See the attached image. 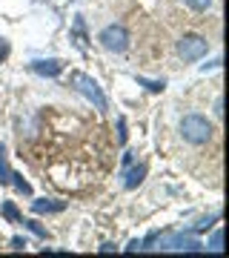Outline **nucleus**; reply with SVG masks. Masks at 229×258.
Here are the masks:
<instances>
[{
    "label": "nucleus",
    "mask_w": 229,
    "mask_h": 258,
    "mask_svg": "<svg viewBox=\"0 0 229 258\" xmlns=\"http://www.w3.org/2000/svg\"><path fill=\"white\" fill-rule=\"evenodd\" d=\"M181 135L186 144H192V147H201L206 141L212 138V123L203 115H186L181 120Z\"/></svg>",
    "instance_id": "obj_1"
},
{
    "label": "nucleus",
    "mask_w": 229,
    "mask_h": 258,
    "mask_svg": "<svg viewBox=\"0 0 229 258\" xmlns=\"http://www.w3.org/2000/svg\"><path fill=\"white\" fill-rule=\"evenodd\" d=\"M72 86H74V89H78V92H81L98 112H106V109H109L106 95H103V89L98 86V81H95V78H89V75H83V72H72Z\"/></svg>",
    "instance_id": "obj_2"
},
{
    "label": "nucleus",
    "mask_w": 229,
    "mask_h": 258,
    "mask_svg": "<svg viewBox=\"0 0 229 258\" xmlns=\"http://www.w3.org/2000/svg\"><path fill=\"white\" fill-rule=\"evenodd\" d=\"M206 49H209V40L206 37H201V35H183L181 40H178V55L183 57V60H201L203 55H206Z\"/></svg>",
    "instance_id": "obj_3"
},
{
    "label": "nucleus",
    "mask_w": 229,
    "mask_h": 258,
    "mask_svg": "<svg viewBox=\"0 0 229 258\" xmlns=\"http://www.w3.org/2000/svg\"><path fill=\"white\" fill-rule=\"evenodd\" d=\"M98 40H101L103 49H109V52H126L129 49V32L123 26H118V23H112V26H106L98 35Z\"/></svg>",
    "instance_id": "obj_4"
},
{
    "label": "nucleus",
    "mask_w": 229,
    "mask_h": 258,
    "mask_svg": "<svg viewBox=\"0 0 229 258\" xmlns=\"http://www.w3.org/2000/svg\"><path fill=\"white\" fill-rule=\"evenodd\" d=\"M161 249H178V252H198L201 249V241L195 235H166L161 238Z\"/></svg>",
    "instance_id": "obj_5"
},
{
    "label": "nucleus",
    "mask_w": 229,
    "mask_h": 258,
    "mask_svg": "<svg viewBox=\"0 0 229 258\" xmlns=\"http://www.w3.org/2000/svg\"><path fill=\"white\" fill-rule=\"evenodd\" d=\"M63 60L60 57H49V60H32L29 63V69L35 75H40V78H57V75L63 72Z\"/></svg>",
    "instance_id": "obj_6"
},
{
    "label": "nucleus",
    "mask_w": 229,
    "mask_h": 258,
    "mask_svg": "<svg viewBox=\"0 0 229 258\" xmlns=\"http://www.w3.org/2000/svg\"><path fill=\"white\" fill-rule=\"evenodd\" d=\"M143 178H146V164H137V166H132V169L123 172V186H126V189H137V184H140Z\"/></svg>",
    "instance_id": "obj_7"
},
{
    "label": "nucleus",
    "mask_w": 229,
    "mask_h": 258,
    "mask_svg": "<svg viewBox=\"0 0 229 258\" xmlns=\"http://www.w3.org/2000/svg\"><path fill=\"white\" fill-rule=\"evenodd\" d=\"M32 210L37 212V215H52V212H63L66 210V201H35L32 204Z\"/></svg>",
    "instance_id": "obj_8"
},
{
    "label": "nucleus",
    "mask_w": 229,
    "mask_h": 258,
    "mask_svg": "<svg viewBox=\"0 0 229 258\" xmlns=\"http://www.w3.org/2000/svg\"><path fill=\"white\" fill-rule=\"evenodd\" d=\"M12 181V169H9V158H6V147L0 144V184L6 186Z\"/></svg>",
    "instance_id": "obj_9"
},
{
    "label": "nucleus",
    "mask_w": 229,
    "mask_h": 258,
    "mask_svg": "<svg viewBox=\"0 0 229 258\" xmlns=\"http://www.w3.org/2000/svg\"><path fill=\"white\" fill-rule=\"evenodd\" d=\"M3 218H6V221H12V224H20V221H23V215L18 212L15 201H6V204H3Z\"/></svg>",
    "instance_id": "obj_10"
},
{
    "label": "nucleus",
    "mask_w": 229,
    "mask_h": 258,
    "mask_svg": "<svg viewBox=\"0 0 229 258\" xmlns=\"http://www.w3.org/2000/svg\"><path fill=\"white\" fill-rule=\"evenodd\" d=\"M9 184H15V189H18V192L32 195V184H29V181H23V175H20V172H12V181H9Z\"/></svg>",
    "instance_id": "obj_11"
},
{
    "label": "nucleus",
    "mask_w": 229,
    "mask_h": 258,
    "mask_svg": "<svg viewBox=\"0 0 229 258\" xmlns=\"http://www.w3.org/2000/svg\"><path fill=\"white\" fill-rule=\"evenodd\" d=\"M137 83H140V86H146L149 92H164L166 89V81H146V78H137Z\"/></svg>",
    "instance_id": "obj_12"
},
{
    "label": "nucleus",
    "mask_w": 229,
    "mask_h": 258,
    "mask_svg": "<svg viewBox=\"0 0 229 258\" xmlns=\"http://www.w3.org/2000/svg\"><path fill=\"white\" fill-rule=\"evenodd\" d=\"M20 224H23V227H26V230H32V232H35V235H37V238H49V232H46L43 230V227H40V224H37V221H32V218H29V221H20Z\"/></svg>",
    "instance_id": "obj_13"
},
{
    "label": "nucleus",
    "mask_w": 229,
    "mask_h": 258,
    "mask_svg": "<svg viewBox=\"0 0 229 258\" xmlns=\"http://www.w3.org/2000/svg\"><path fill=\"white\" fill-rule=\"evenodd\" d=\"M209 247H212V252H220V249H223V230H215V232H212Z\"/></svg>",
    "instance_id": "obj_14"
},
{
    "label": "nucleus",
    "mask_w": 229,
    "mask_h": 258,
    "mask_svg": "<svg viewBox=\"0 0 229 258\" xmlns=\"http://www.w3.org/2000/svg\"><path fill=\"white\" fill-rule=\"evenodd\" d=\"M74 37H78V46H86V32H83V18L74 20Z\"/></svg>",
    "instance_id": "obj_15"
},
{
    "label": "nucleus",
    "mask_w": 229,
    "mask_h": 258,
    "mask_svg": "<svg viewBox=\"0 0 229 258\" xmlns=\"http://www.w3.org/2000/svg\"><path fill=\"white\" fill-rule=\"evenodd\" d=\"M183 3H186L192 12H206L212 6V0H183Z\"/></svg>",
    "instance_id": "obj_16"
},
{
    "label": "nucleus",
    "mask_w": 229,
    "mask_h": 258,
    "mask_svg": "<svg viewBox=\"0 0 229 258\" xmlns=\"http://www.w3.org/2000/svg\"><path fill=\"white\" fill-rule=\"evenodd\" d=\"M218 218H220V215H209V218H203V221H198V224L192 227V232H203V230H209V227H212L215 221H218Z\"/></svg>",
    "instance_id": "obj_17"
},
{
    "label": "nucleus",
    "mask_w": 229,
    "mask_h": 258,
    "mask_svg": "<svg viewBox=\"0 0 229 258\" xmlns=\"http://www.w3.org/2000/svg\"><path fill=\"white\" fill-rule=\"evenodd\" d=\"M9 52H12V43L6 40V37H0V63H3L6 57H9Z\"/></svg>",
    "instance_id": "obj_18"
},
{
    "label": "nucleus",
    "mask_w": 229,
    "mask_h": 258,
    "mask_svg": "<svg viewBox=\"0 0 229 258\" xmlns=\"http://www.w3.org/2000/svg\"><path fill=\"white\" fill-rule=\"evenodd\" d=\"M118 141H120V144H126V120H123V118L118 120Z\"/></svg>",
    "instance_id": "obj_19"
},
{
    "label": "nucleus",
    "mask_w": 229,
    "mask_h": 258,
    "mask_svg": "<svg viewBox=\"0 0 229 258\" xmlns=\"http://www.w3.org/2000/svg\"><path fill=\"white\" fill-rule=\"evenodd\" d=\"M9 244H12V249H18V252H20V249H26V238H20V235H15Z\"/></svg>",
    "instance_id": "obj_20"
},
{
    "label": "nucleus",
    "mask_w": 229,
    "mask_h": 258,
    "mask_svg": "<svg viewBox=\"0 0 229 258\" xmlns=\"http://www.w3.org/2000/svg\"><path fill=\"white\" fill-rule=\"evenodd\" d=\"M140 247H143V241H129V247H126V252H137V249H140Z\"/></svg>",
    "instance_id": "obj_21"
},
{
    "label": "nucleus",
    "mask_w": 229,
    "mask_h": 258,
    "mask_svg": "<svg viewBox=\"0 0 229 258\" xmlns=\"http://www.w3.org/2000/svg\"><path fill=\"white\" fill-rule=\"evenodd\" d=\"M215 115H218V118H220V115H223V101H220V98H218V101H215Z\"/></svg>",
    "instance_id": "obj_22"
},
{
    "label": "nucleus",
    "mask_w": 229,
    "mask_h": 258,
    "mask_svg": "<svg viewBox=\"0 0 229 258\" xmlns=\"http://www.w3.org/2000/svg\"><path fill=\"white\" fill-rule=\"evenodd\" d=\"M101 252H115V244H101Z\"/></svg>",
    "instance_id": "obj_23"
}]
</instances>
